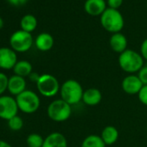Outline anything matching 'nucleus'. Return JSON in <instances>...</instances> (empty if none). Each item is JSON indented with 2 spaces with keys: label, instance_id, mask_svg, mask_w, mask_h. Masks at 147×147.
I'll list each match as a JSON object with an SVG mask.
<instances>
[{
  "label": "nucleus",
  "instance_id": "f257e3e1",
  "mask_svg": "<svg viewBox=\"0 0 147 147\" xmlns=\"http://www.w3.org/2000/svg\"><path fill=\"white\" fill-rule=\"evenodd\" d=\"M84 90L81 83L76 80H67L60 88L61 99L68 103L70 106L79 103L82 100Z\"/></svg>",
  "mask_w": 147,
  "mask_h": 147
},
{
  "label": "nucleus",
  "instance_id": "f03ea898",
  "mask_svg": "<svg viewBox=\"0 0 147 147\" xmlns=\"http://www.w3.org/2000/svg\"><path fill=\"white\" fill-rule=\"evenodd\" d=\"M118 61L120 68L123 71L131 74V75H132L133 73L138 72L144 65V58L142 55L138 52L128 49L119 54Z\"/></svg>",
  "mask_w": 147,
  "mask_h": 147
},
{
  "label": "nucleus",
  "instance_id": "7ed1b4c3",
  "mask_svg": "<svg viewBox=\"0 0 147 147\" xmlns=\"http://www.w3.org/2000/svg\"><path fill=\"white\" fill-rule=\"evenodd\" d=\"M100 24L110 33H119L124 28L125 19L119 10L107 8L100 16Z\"/></svg>",
  "mask_w": 147,
  "mask_h": 147
},
{
  "label": "nucleus",
  "instance_id": "20e7f679",
  "mask_svg": "<svg viewBox=\"0 0 147 147\" xmlns=\"http://www.w3.org/2000/svg\"><path fill=\"white\" fill-rule=\"evenodd\" d=\"M18 109L27 114L36 113L41 104L39 96L31 90H25L22 94L16 96Z\"/></svg>",
  "mask_w": 147,
  "mask_h": 147
},
{
  "label": "nucleus",
  "instance_id": "39448f33",
  "mask_svg": "<svg viewBox=\"0 0 147 147\" xmlns=\"http://www.w3.org/2000/svg\"><path fill=\"white\" fill-rule=\"evenodd\" d=\"M49 118L55 122H64L67 120L72 113L71 106L61 99L53 100L48 107Z\"/></svg>",
  "mask_w": 147,
  "mask_h": 147
},
{
  "label": "nucleus",
  "instance_id": "423d86ee",
  "mask_svg": "<svg viewBox=\"0 0 147 147\" xmlns=\"http://www.w3.org/2000/svg\"><path fill=\"white\" fill-rule=\"evenodd\" d=\"M36 84V88L38 92L44 97H54L60 92V83L56 77L49 74L41 75Z\"/></svg>",
  "mask_w": 147,
  "mask_h": 147
},
{
  "label": "nucleus",
  "instance_id": "0eeeda50",
  "mask_svg": "<svg viewBox=\"0 0 147 147\" xmlns=\"http://www.w3.org/2000/svg\"><path fill=\"white\" fill-rule=\"evenodd\" d=\"M34 42L31 33L19 30L15 31L10 37L11 48L18 53H24L30 49Z\"/></svg>",
  "mask_w": 147,
  "mask_h": 147
},
{
  "label": "nucleus",
  "instance_id": "6e6552de",
  "mask_svg": "<svg viewBox=\"0 0 147 147\" xmlns=\"http://www.w3.org/2000/svg\"><path fill=\"white\" fill-rule=\"evenodd\" d=\"M18 110L16 98L14 99L9 95L0 96V119L8 121L18 115Z\"/></svg>",
  "mask_w": 147,
  "mask_h": 147
},
{
  "label": "nucleus",
  "instance_id": "1a4fd4ad",
  "mask_svg": "<svg viewBox=\"0 0 147 147\" xmlns=\"http://www.w3.org/2000/svg\"><path fill=\"white\" fill-rule=\"evenodd\" d=\"M18 61L17 52L11 48H0V68L5 70L13 69Z\"/></svg>",
  "mask_w": 147,
  "mask_h": 147
},
{
  "label": "nucleus",
  "instance_id": "9d476101",
  "mask_svg": "<svg viewBox=\"0 0 147 147\" xmlns=\"http://www.w3.org/2000/svg\"><path fill=\"white\" fill-rule=\"evenodd\" d=\"M144 84L141 82L138 76L129 75L125 76L121 83V88L123 91L127 94H138L141 88H143Z\"/></svg>",
  "mask_w": 147,
  "mask_h": 147
},
{
  "label": "nucleus",
  "instance_id": "9b49d317",
  "mask_svg": "<svg viewBox=\"0 0 147 147\" xmlns=\"http://www.w3.org/2000/svg\"><path fill=\"white\" fill-rule=\"evenodd\" d=\"M84 10L90 16H101L107 10V2L105 0H86Z\"/></svg>",
  "mask_w": 147,
  "mask_h": 147
},
{
  "label": "nucleus",
  "instance_id": "f8f14e48",
  "mask_svg": "<svg viewBox=\"0 0 147 147\" xmlns=\"http://www.w3.org/2000/svg\"><path fill=\"white\" fill-rule=\"evenodd\" d=\"M7 90L12 95L18 96L26 90V81L24 77L14 75L9 78Z\"/></svg>",
  "mask_w": 147,
  "mask_h": 147
},
{
  "label": "nucleus",
  "instance_id": "ddd939ff",
  "mask_svg": "<svg viewBox=\"0 0 147 147\" xmlns=\"http://www.w3.org/2000/svg\"><path fill=\"white\" fill-rule=\"evenodd\" d=\"M42 147H67V141L62 133L55 131L44 138Z\"/></svg>",
  "mask_w": 147,
  "mask_h": 147
},
{
  "label": "nucleus",
  "instance_id": "4468645a",
  "mask_svg": "<svg viewBox=\"0 0 147 147\" xmlns=\"http://www.w3.org/2000/svg\"><path fill=\"white\" fill-rule=\"evenodd\" d=\"M109 44L111 49L119 54H121L127 49V39L122 33H114L109 39Z\"/></svg>",
  "mask_w": 147,
  "mask_h": 147
},
{
  "label": "nucleus",
  "instance_id": "2eb2a0df",
  "mask_svg": "<svg viewBox=\"0 0 147 147\" xmlns=\"http://www.w3.org/2000/svg\"><path fill=\"white\" fill-rule=\"evenodd\" d=\"M102 100V94L101 92L95 88H91L84 90L82 101L89 107H94L100 103Z\"/></svg>",
  "mask_w": 147,
  "mask_h": 147
},
{
  "label": "nucleus",
  "instance_id": "dca6fc26",
  "mask_svg": "<svg viewBox=\"0 0 147 147\" xmlns=\"http://www.w3.org/2000/svg\"><path fill=\"white\" fill-rule=\"evenodd\" d=\"M54 42L55 41L53 36L47 32H42L39 34L35 40V45L36 49L42 52L50 50L54 46Z\"/></svg>",
  "mask_w": 147,
  "mask_h": 147
},
{
  "label": "nucleus",
  "instance_id": "f3484780",
  "mask_svg": "<svg viewBox=\"0 0 147 147\" xmlns=\"http://www.w3.org/2000/svg\"><path fill=\"white\" fill-rule=\"evenodd\" d=\"M119 131L113 125H107L101 131V138L106 144V145H112L117 142L119 139Z\"/></svg>",
  "mask_w": 147,
  "mask_h": 147
},
{
  "label": "nucleus",
  "instance_id": "a211bd4d",
  "mask_svg": "<svg viewBox=\"0 0 147 147\" xmlns=\"http://www.w3.org/2000/svg\"><path fill=\"white\" fill-rule=\"evenodd\" d=\"M32 69H33V67H32L31 63L25 60L18 61L17 62V64L15 65V67H13V71H14L15 75L19 76L24 78L25 76H29L30 75V74L33 72Z\"/></svg>",
  "mask_w": 147,
  "mask_h": 147
},
{
  "label": "nucleus",
  "instance_id": "6ab92c4d",
  "mask_svg": "<svg viewBox=\"0 0 147 147\" xmlns=\"http://www.w3.org/2000/svg\"><path fill=\"white\" fill-rule=\"evenodd\" d=\"M20 26H21L22 30L31 33L37 27V19L34 15H31V14L24 15L21 18Z\"/></svg>",
  "mask_w": 147,
  "mask_h": 147
},
{
  "label": "nucleus",
  "instance_id": "aec40b11",
  "mask_svg": "<svg viewBox=\"0 0 147 147\" xmlns=\"http://www.w3.org/2000/svg\"><path fill=\"white\" fill-rule=\"evenodd\" d=\"M81 147H106V144L100 136L91 134L83 139Z\"/></svg>",
  "mask_w": 147,
  "mask_h": 147
},
{
  "label": "nucleus",
  "instance_id": "412c9836",
  "mask_svg": "<svg viewBox=\"0 0 147 147\" xmlns=\"http://www.w3.org/2000/svg\"><path fill=\"white\" fill-rule=\"evenodd\" d=\"M44 138L38 133H31L26 138V143L29 147H42Z\"/></svg>",
  "mask_w": 147,
  "mask_h": 147
},
{
  "label": "nucleus",
  "instance_id": "4be33fe9",
  "mask_svg": "<svg viewBox=\"0 0 147 147\" xmlns=\"http://www.w3.org/2000/svg\"><path fill=\"white\" fill-rule=\"evenodd\" d=\"M8 126L12 131H19L24 126V120L20 116L16 115L8 120Z\"/></svg>",
  "mask_w": 147,
  "mask_h": 147
},
{
  "label": "nucleus",
  "instance_id": "5701e85b",
  "mask_svg": "<svg viewBox=\"0 0 147 147\" xmlns=\"http://www.w3.org/2000/svg\"><path fill=\"white\" fill-rule=\"evenodd\" d=\"M8 81L9 78L5 73L0 72V96L7 90L8 88Z\"/></svg>",
  "mask_w": 147,
  "mask_h": 147
},
{
  "label": "nucleus",
  "instance_id": "b1692460",
  "mask_svg": "<svg viewBox=\"0 0 147 147\" xmlns=\"http://www.w3.org/2000/svg\"><path fill=\"white\" fill-rule=\"evenodd\" d=\"M138 77L144 85H147V62L138 72Z\"/></svg>",
  "mask_w": 147,
  "mask_h": 147
},
{
  "label": "nucleus",
  "instance_id": "393cba45",
  "mask_svg": "<svg viewBox=\"0 0 147 147\" xmlns=\"http://www.w3.org/2000/svg\"><path fill=\"white\" fill-rule=\"evenodd\" d=\"M138 96L139 101L143 105L147 106V85L143 86V88H141V90L138 94Z\"/></svg>",
  "mask_w": 147,
  "mask_h": 147
},
{
  "label": "nucleus",
  "instance_id": "a878e982",
  "mask_svg": "<svg viewBox=\"0 0 147 147\" xmlns=\"http://www.w3.org/2000/svg\"><path fill=\"white\" fill-rule=\"evenodd\" d=\"M124 0H107V5H108V8L118 10L123 4Z\"/></svg>",
  "mask_w": 147,
  "mask_h": 147
},
{
  "label": "nucleus",
  "instance_id": "bb28decb",
  "mask_svg": "<svg viewBox=\"0 0 147 147\" xmlns=\"http://www.w3.org/2000/svg\"><path fill=\"white\" fill-rule=\"evenodd\" d=\"M140 55L147 61V38L143 41L140 46Z\"/></svg>",
  "mask_w": 147,
  "mask_h": 147
},
{
  "label": "nucleus",
  "instance_id": "cd10ccee",
  "mask_svg": "<svg viewBox=\"0 0 147 147\" xmlns=\"http://www.w3.org/2000/svg\"><path fill=\"white\" fill-rule=\"evenodd\" d=\"M7 1L13 6H22L27 3L28 0H7Z\"/></svg>",
  "mask_w": 147,
  "mask_h": 147
},
{
  "label": "nucleus",
  "instance_id": "c85d7f7f",
  "mask_svg": "<svg viewBox=\"0 0 147 147\" xmlns=\"http://www.w3.org/2000/svg\"><path fill=\"white\" fill-rule=\"evenodd\" d=\"M29 77H30V81H32V82H37V81H38V79H39V77H40V76L38 75V74H36V73H34V72H32L30 75L29 76Z\"/></svg>",
  "mask_w": 147,
  "mask_h": 147
},
{
  "label": "nucleus",
  "instance_id": "c756f323",
  "mask_svg": "<svg viewBox=\"0 0 147 147\" xmlns=\"http://www.w3.org/2000/svg\"><path fill=\"white\" fill-rule=\"evenodd\" d=\"M0 147H12L9 143L4 141V140H0Z\"/></svg>",
  "mask_w": 147,
  "mask_h": 147
},
{
  "label": "nucleus",
  "instance_id": "7c9ffc66",
  "mask_svg": "<svg viewBox=\"0 0 147 147\" xmlns=\"http://www.w3.org/2000/svg\"><path fill=\"white\" fill-rule=\"evenodd\" d=\"M4 25H5V22H4V19L0 17V30H1L3 27H4Z\"/></svg>",
  "mask_w": 147,
  "mask_h": 147
},
{
  "label": "nucleus",
  "instance_id": "2f4dec72",
  "mask_svg": "<svg viewBox=\"0 0 147 147\" xmlns=\"http://www.w3.org/2000/svg\"><path fill=\"white\" fill-rule=\"evenodd\" d=\"M146 131H147V127H146Z\"/></svg>",
  "mask_w": 147,
  "mask_h": 147
}]
</instances>
